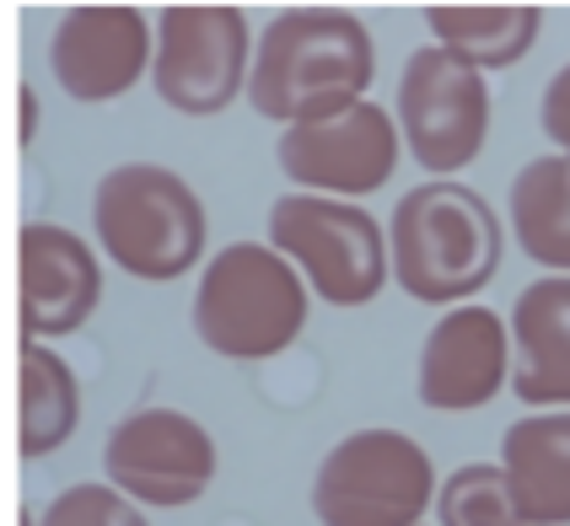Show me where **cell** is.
Listing matches in <instances>:
<instances>
[{
    "label": "cell",
    "instance_id": "11",
    "mask_svg": "<svg viewBox=\"0 0 570 526\" xmlns=\"http://www.w3.org/2000/svg\"><path fill=\"white\" fill-rule=\"evenodd\" d=\"M157 60V22L140 6H70L49 38V70L70 102H114Z\"/></svg>",
    "mask_w": 570,
    "mask_h": 526
},
{
    "label": "cell",
    "instance_id": "21",
    "mask_svg": "<svg viewBox=\"0 0 570 526\" xmlns=\"http://www.w3.org/2000/svg\"><path fill=\"white\" fill-rule=\"evenodd\" d=\"M539 119H543V135L554 140V151L570 156V60L549 76L543 102H539Z\"/></svg>",
    "mask_w": 570,
    "mask_h": 526
},
{
    "label": "cell",
    "instance_id": "4",
    "mask_svg": "<svg viewBox=\"0 0 570 526\" xmlns=\"http://www.w3.org/2000/svg\"><path fill=\"white\" fill-rule=\"evenodd\" d=\"M307 279L269 242L222 248L194 290V334L222 360H269L307 328Z\"/></svg>",
    "mask_w": 570,
    "mask_h": 526
},
{
    "label": "cell",
    "instance_id": "12",
    "mask_svg": "<svg viewBox=\"0 0 570 526\" xmlns=\"http://www.w3.org/2000/svg\"><path fill=\"white\" fill-rule=\"evenodd\" d=\"M511 381V322L490 307H452L420 344L414 393L436 414H474Z\"/></svg>",
    "mask_w": 570,
    "mask_h": 526
},
{
    "label": "cell",
    "instance_id": "8",
    "mask_svg": "<svg viewBox=\"0 0 570 526\" xmlns=\"http://www.w3.org/2000/svg\"><path fill=\"white\" fill-rule=\"evenodd\" d=\"M490 81L484 70L446 54L442 43H425L404 60L399 76V135L410 146L414 167L431 172V183H442L452 172H463L479 161L490 140Z\"/></svg>",
    "mask_w": 570,
    "mask_h": 526
},
{
    "label": "cell",
    "instance_id": "6",
    "mask_svg": "<svg viewBox=\"0 0 570 526\" xmlns=\"http://www.w3.org/2000/svg\"><path fill=\"white\" fill-rule=\"evenodd\" d=\"M436 463L404 430H350L313 473L317 526H425Z\"/></svg>",
    "mask_w": 570,
    "mask_h": 526
},
{
    "label": "cell",
    "instance_id": "19",
    "mask_svg": "<svg viewBox=\"0 0 570 526\" xmlns=\"http://www.w3.org/2000/svg\"><path fill=\"white\" fill-rule=\"evenodd\" d=\"M436 522L442 526H528L507 489L501 463L452 467L442 478V495H436Z\"/></svg>",
    "mask_w": 570,
    "mask_h": 526
},
{
    "label": "cell",
    "instance_id": "10",
    "mask_svg": "<svg viewBox=\"0 0 570 526\" xmlns=\"http://www.w3.org/2000/svg\"><path fill=\"white\" fill-rule=\"evenodd\" d=\"M399 119L377 108L372 97L340 119L296 125L281 135V172L296 183V193H323V199H366L393 183L399 172Z\"/></svg>",
    "mask_w": 570,
    "mask_h": 526
},
{
    "label": "cell",
    "instance_id": "14",
    "mask_svg": "<svg viewBox=\"0 0 570 526\" xmlns=\"http://www.w3.org/2000/svg\"><path fill=\"white\" fill-rule=\"evenodd\" d=\"M511 393L533 414L570 408V275L533 279L511 307Z\"/></svg>",
    "mask_w": 570,
    "mask_h": 526
},
{
    "label": "cell",
    "instance_id": "2",
    "mask_svg": "<svg viewBox=\"0 0 570 526\" xmlns=\"http://www.w3.org/2000/svg\"><path fill=\"white\" fill-rule=\"evenodd\" d=\"M507 231L479 188L442 178L399 199L387 226L393 279L425 307H469V296L501 275Z\"/></svg>",
    "mask_w": 570,
    "mask_h": 526
},
{
    "label": "cell",
    "instance_id": "16",
    "mask_svg": "<svg viewBox=\"0 0 570 526\" xmlns=\"http://www.w3.org/2000/svg\"><path fill=\"white\" fill-rule=\"evenodd\" d=\"M425 28L436 32L446 54L474 70H511L533 54L543 32V11L528 0H469V6H425Z\"/></svg>",
    "mask_w": 570,
    "mask_h": 526
},
{
    "label": "cell",
    "instance_id": "22",
    "mask_svg": "<svg viewBox=\"0 0 570 526\" xmlns=\"http://www.w3.org/2000/svg\"><path fill=\"white\" fill-rule=\"evenodd\" d=\"M32 135H38V92L22 87V140H32Z\"/></svg>",
    "mask_w": 570,
    "mask_h": 526
},
{
    "label": "cell",
    "instance_id": "15",
    "mask_svg": "<svg viewBox=\"0 0 570 526\" xmlns=\"http://www.w3.org/2000/svg\"><path fill=\"white\" fill-rule=\"evenodd\" d=\"M501 473L528 526H570V408L517 419L501 435Z\"/></svg>",
    "mask_w": 570,
    "mask_h": 526
},
{
    "label": "cell",
    "instance_id": "1",
    "mask_svg": "<svg viewBox=\"0 0 570 526\" xmlns=\"http://www.w3.org/2000/svg\"><path fill=\"white\" fill-rule=\"evenodd\" d=\"M377 76V43L345 6H285L258 32L248 102L258 119L296 129L340 119L366 102Z\"/></svg>",
    "mask_w": 570,
    "mask_h": 526
},
{
    "label": "cell",
    "instance_id": "18",
    "mask_svg": "<svg viewBox=\"0 0 570 526\" xmlns=\"http://www.w3.org/2000/svg\"><path fill=\"white\" fill-rule=\"evenodd\" d=\"M81 425V381L55 344H22V457H55Z\"/></svg>",
    "mask_w": 570,
    "mask_h": 526
},
{
    "label": "cell",
    "instance_id": "5",
    "mask_svg": "<svg viewBox=\"0 0 570 526\" xmlns=\"http://www.w3.org/2000/svg\"><path fill=\"white\" fill-rule=\"evenodd\" d=\"M269 248L296 264L317 301L328 307H372L393 275V252L377 216L350 199L281 193L269 205Z\"/></svg>",
    "mask_w": 570,
    "mask_h": 526
},
{
    "label": "cell",
    "instance_id": "20",
    "mask_svg": "<svg viewBox=\"0 0 570 526\" xmlns=\"http://www.w3.org/2000/svg\"><path fill=\"white\" fill-rule=\"evenodd\" d=\"M38 526H151V522L114 484H70L38 510Z\"/></svg>",
    "mask_w": 570,
    "mask_h": 526
},
{
    "label": "cell",
    "instance_id": "17",
    "mask_svg": "<svg viewBox=\"0 0 570 526\" xmlns=\"http://www.w3.org/2000/svg\"><path fill=\"white\" fill-rule=\"evenodd\" d=\"M511 237L549 275H570V156L549 151L517 167L507 193Z\"/></svg>",
    "mask_w": 570,
    "mask_h": 526
},
{
    "label": "cell",
    "instance_id": "7",
    "mask_svg": "<svg viewBox=\"0 0 570 526\" xmlns=\"http://www.w3.org/2000/svg\"><path fill=\"white\" fill-rule=\"evenodd\" d=\"M254 32L237 6L173 0L157 11V60L151 87L184 119H216L254 76Z\"/></svg>",
    "mask_w": 570,
    "mask_h": 526
},
{
    "label": "cell",
    "instance_id": "3",
    "mask_svg": "<svg viewBox=\"0 0 570 526\" xmlns=\"http://www.w3.org/2000/svg\"><path fill=\"white\" fill-rule=\"evenodd\" d=\"M97 248L125 275L146 285H173L205 258L210 220L194 183L161 161H119L92 188Z\"/></svg>",
    "mask_w": 570,
    "mask_h": 526
},
{
    "label": "cell",
    "instance_id": "13",
    "mask_svg": "<svg viewBox=\"0 0 570 526\" xmlns=\"http://www.w3.org/2000/svg\"><path fill=\"white\" fill-rule=\"evenodd\" d=\"M17 264H22V334H28V344L81 334L92 322V311L102 307L97 252L70 226H49V220L22 226Z\"/></svg>",
    "mask_w": 570,
    "mask_h": 526
},
{
    "label": "cell",
    "instance_id": "23",
    "mask_svg": "<svg viewBox=\"0 0 570 526\" xmlns=\"http://www.w3.org/2000/svg\"><path fill=\"white\" fill-rule=\"evenodd\" d=\"M22 526H38V510H28V516H22Z\"/></svg>",
    "mask_w": 570,
    "mask_h": 526
},
{
    "label": "cell",
    "instance_id": "9",
    "mask_svg": "<svg viewBox=\"0 0 570 526\" xmlns=\"http://www.w3.org/2000/svg\"><path fill=\"white\" fill-rule=\"evenodd\" d=\"M102 473L140 510H184L216 484V435L184 408H135L108 430Z\"/></svg>",
    "mask_w": 570,
    "mask_h": 526
}]
</instances>
